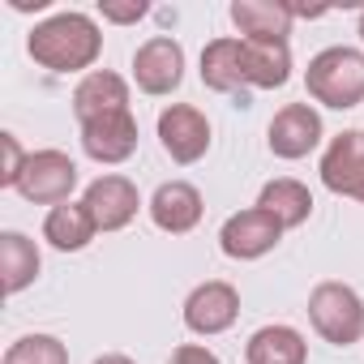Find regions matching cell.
<instances>
[{"instance_id": "obj_1", "label": "cell", "mask_w": 364, "mask_h": 364, "mask_svg": "<svg viewBox=\"0 0 364 364\" xmlns=\"http://www.w3.org/2000/svg\"><path fill=\"white\" fill-rule=\"evenodd\" d=\"M26 52L35 56V65H43L48 73H90L99 52H103V31L90 14L82 9H65V14H52L43 18L31 39H26Z\"/></svg>"}, {"instance_id": "obj_2", "label": "cell", "mask_w": 364, "mask_h": 364, "mask_svg": "<svg viewBox=\"0 0 364 364\" xmlns=\"http://www.w3.org/2000/svg\"><path fill=\"white\" fill-rule=\"evenodd\" d=\"M304 90L313 103L334 107V112L360 107L364 103V52L347 43L321 48L304 69Z\"/></svg>"}, {"instance_id": "obj_3", "label": "cell", "mask_w": 364, "mask_h": 364, "mask_svg": "<svg viewBox=\"0 0 364 364\" xmlns=\"http://www.w3.org/2000/svg\"><path fill=\"white\" fill-rule=\"evenodd\" d=\"M309 326L330 347H351L364 338V300L351 283L326 279L309 291Z\"/></svg>"}, {"instance_id": "obj_4", "label": "cell", "mask_w": 364, "mask_h": 364, "mask_svg": "<svg viewBox=\"0 0 364 364\" xmlns=\"http://www.w3.org/2000/svg\"><path fill=\"white\" fill-rule=\"evenodd\" d=\"M77 163L65 154V150H31L26 159V171L18 180V193L35 206H60V202H73V189H77Z\"/></svg>"}, {"instance_id": "obj_5", "label": "cell", "mask_w": 364, "mask_h": 364, "mask_svg": "<svg viewBox=\"0 0 364 364\" xmlns=\"http://www.w3.org/2000/svg\"><path fill=\"white\" fill-rule=\"evenodd\" d=\"M283 232H287V228H283L270 210L245 206V210L228 215V223L219 228V249H223V257H232V262H257V257H266V253L279 249Z\"/></svg>"}, {"instance_id": "obj_6", "label": "cell", "mask_w": 364, "mask_h": 364, "mask_svg": "<svg viewBox=\"0 0 364 364\" xmlns=\"http://www.w3.org/2000/svg\"><path fill=\"white\" fill-rule=\"evenodd\" d=\"M159 146L180 167L206 159V150H210V120H206V112L193 107V103H171V107H163L159 112Z\"/></svg>"}, {"instance_id": "obj_7", "label": "cell", "mask_w": 364, "mask_h": 364, "mask_svg": "<svg viewBox=\"0 0 364 364\" xmlns=\"http://www.w3.org/2000/svg\"><path fill=\"white\" fill-rule=\"evenodd\" d=\"M133 82L150 99H163V95L180 90V82H185V48H180V39L150 35L133 52Z\"/></svg>"}, {"instance_id": "obj_8", "label": "cell", "mask_w": 364, "mask_h": 364, "mask_svg": "<svg viewBox=\"0 0 364 364\" xmlns=\"http://www.w3.org/2000/svg\"><path fill=\"white\" fill-rule=\"evenodd\" d=\"M185 326L198 334V338H215V334H228L240 317V291L228 283V279H206L198 283L189 296H185V309H180Z\"/></svg>"}, {"instance_id": "obj_9", "label": "cell", "mask_w": 364, "mask_h": 364, "mask_svg": "<svg viewBox=\"0 0 364 364\" xmlns=\"http://www.w3.org/2000/svg\"><path fill=\"white\" fill-rule=\"evenodd\" d=\"M321 137H326V124H321V112L313 103H287V107H279L274 120H270V129H266L270 154L287 159V163L309 159L321 146Z\"/></svg>"}, {"instance_id": "obj_10", "label": "cell", "mask_w": 364, "mask_h": 364, "mask_svg": "<svg viewBox=\"0 0 364 364\" xmlns=\"http://www.w3.org/2000/svg\"><path fill=\"white\" fill-rule=\"evenodd\" d=\"M82 202H86V210H90V219H95L99 232H124L137 219V210H141L137 185H133L129 176H120V171L95 176L90 185H86V193H82Z\"/></svg>"}, {"instance_id": "obj_11", "label": "cell", "mask_w": 364, "mask_h": 364, "mask_svg": "<svg viewBox=\"0 0 364 364\" xmlns=\"http://www.w3.org/2000/svg\"><path fill=\"white\" fill-rule=\"evenodd\" d=\"M317 171H321V185L330 193L355 202L364 189V129H343L338 137H330Z\"/></svg>"}, {"instance_id": "obj_12", "label": "cell", "mask_w": 364, "mask_h": 364, "mask_svg": "<svg viewBox=\"0 0 364 364\" xmlns=\"http://www.w3.org/2000/svg\"><path fill=\"white\" fill-rule=\"evenodd\" d=\"M146 210H150V223L159 232H167V236H189L202 223V215H206V198H202L198 185H189V180H163Z\"/></svg>"}, {"instance_id": "obj_13", "label": "cell", "mask_w": 364, "mask_h": 364, "mask_svg": "<svg viewBox=\"0 0 364 364\" xmlns=\"http://www.w3.org/2000/svg\"><path fill=\"white\" fill-rule=\"evenodd\" d=\"M82 150L86 159L103 163V167H120L137 154V120L133 112H116V116H99L82 124Z\"/></svg>"}, {"instance_id": "obj_14", "label": "cell", "mask_w": 364, "mask_h": 364, "mask_svg": "<svg viewBox=\"0 0 364 364\" xmlns=\"http://www.w3.org/2000/svg\"><path fill=\"white\" fill-rule=\"evenodd\" d=\"M202 86L215 90V95H240L249 86L245 77V39L240 35H223V39H210L202 48Z\"/></svg>"}, {"instance_id": "obj_15", "label": "cell", "mask_w": 364, "mask_h": 364, "mask_svg": "<svg viewBox=\"0 0 364 364\" xmlns=\"http://www.w3.org/2000/svg\"><path fill=\"white\" fill-rule=\"evenodd\" d=\"M129 112V82L112 69H90L77 86H73V116L77 124L99 120V116H116Z\"/></svg>"}, {"instance_id": "obj_16", "label": "cell", "mask_w": 364, "mask_h": 364, "mask_svg": "<svg viewBox=\"0 0 364 364\" xmlns=\"http://www.w3.org/2000/svg\"><path fill=\"white\" fill-rule=\"evenodd\" d=\"M245 364H309V338L287 321H270L249 334Z\"/></svg>"}, {"instance_id": "obj_17", "label": "cell", "mask_w": 364, "mask_h": 364, "mask_svg": "<svg viewBox=\"0 0 364 364\" xmlns=\"http://www.w3.org/2000/svg\"><path fill=\"white\" fill-rule=\"evenodd\" d=\"M245 77L253 90H279L291 82V43L287 39H245Z\"/></svg>"}, {"instance_id": "obj_18", "label": "cell", "mask_w": 364, "mask_h": 364, "mask_svg": "<svg viewBox=\"0 0 364 364\" xmlns=\"http://www.w3.org/2000/svg\"><path fill=\"white\" fill-rule=\"evenodd\" d=\"M232 22L240 39H287L296 14L283 0H232Z\"/></svg>"}, {"instance_id": "obj_19", "label": "cell", "mask_w": 364, "mask_h": 364, "mask_svg": "<svg viewBox=\"0 0 364 364\" xmlns=\"http://www.w3.org/2000/svg\"><path fill=\"white\" fill-rule=\"evenodd\" d=\"M95 236H99V228H95L86 202H60V206H52L48 219H43V240H48L56 253H82Z\"/></svg>"}, {"instance_id": "obj_20", "label": "cell", "mask_w": 364, "mask_h": 364, "mask_svg": "<svg viewBox=\"0 0 364 364\" xmlns=\"http://www.w3.org/2000/svg\"><path fill=\"white\" fill-rule=\"evenodd\" d=\"M257 206L270 210L287 232H291V228H304V223L313 219V193H309V185H300L296 176H274V180H266L262 193H257Z\"/></svg>"}, {"instance_id": "obj_21", "label": "cell", "mask_w": 364, "mask_h": 364, "mask_svg": "<svg viewBox=\"0 0 364 364\" xmlns=\"http://www.w3.org/2000/svg\"><path fill=\"white\" fill-rule=\"evenodd\" d=\"M43 270V253L26 232H0V274H5V291L18 296L26 291Z\"/></svg>"}, {"instance_id": "obj_22", "label": "cell", "mask_w": 364, "mask_h": 364, "mask_svg": "<svg viewBox=\"0 0 364 364\" xmlns=\"http://www.w3.org/2000/svg\"><path fill=\"white\" fill-rule=\"evenodd\" d=\"M0 364H69V347L56 338V334H22L5 347V360Z\"/></svg>"}, {"instance_id": "obj_23", "label": "cell", "mask_w": 364, "mask_h": 364, "mask_svg": "<svg viewBox=\"0 0 364 364\" xmlns=\"http://www.w3.org/2000/svg\"><path fill=\"white\" fill-rule=\"evenodd\" d=\"M0 150H5V167H0V189H18V180H22L31 154L22 150V141H18L14 133H0Z\"/></svg>"}, {"instance_id": "obj_24", "label": "cell", "mask_w": 364, "mask_h": 364, "mask_svg": "<svg viewBox=\"0 0 364 364\" xmlns=\"http://www.w3.org/2000/svg\"><path fill=\"white\" fill-rule=\"evenodd\" d=\"M99 14H103V22L133 26V22H141V18L150 14V5H146V0H129V5H120V0H103V5H99Z\"/></svg>"}, {"instance_id": "obj_25", "label": "cell", "mask_w": 364, "mask_h": 364, "mask_svg": "<svg viewBox=\"0 0 364 364\" xmlns=\"http://www.w3.org/2000/svg\"><path fill=\"white\" fill-rule=\"evenodd\" d=\"M171 364H223V360L210 347H202V343H180L171 351Z\"/></svg>"}, {"instance_id": "obj_26", "label": "cell", "mask_w": 364, "mask_h": 364, "mask_svg": "<svg viewBox=\"0 0 364 364\" xmlns=\"http://www.w3.org/2000/svg\"><path fill=\"white\" fill-rule=\"evenodd\" d=\"M95 364H137V360H129L124 351H107V355H99Z\"/></svg>"}, {"instance_id": "obj_27", "label": "cell", "mask_w": 364, "mask_h": 364, "mask_svg": "<svg viewBox=\"0 0 364 364\" xmlns=\"http://www.w3.org/2000/svg\"><path fill=\"white\" fill-rule=\"evenodd\" d=\"M360 39H364V14H360Z\"/></svg>"}, {"instance_id": "obj_28", "label": "cell", "mask_w": 364, "mask_h": 364, "mask_svg": "<svg viewBox=\"0 0 364 364\" xmlns=\"http://www.w3.org/2000/svg\"><path fill=\"white\" fill-rule=\"evenodd\" d=\"M355 202H360V206H364V189H360V198H355Z\"/></svg>"}]
</instances>
